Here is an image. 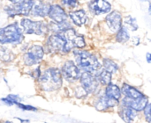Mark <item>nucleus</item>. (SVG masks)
I'll return each instance as SVG.
<instances>
[{"mask_svg": "<svg viewBox=\"0 0 151 123\" xmlns=\"http://www.w3.org/2000/svg\"><path fill=\"white\" fill-rule=\"evenodd\" d=\"M60 72L62 78H65L70 83L79 80L81 75V70L73 61H66L62 66Z\"/></svg>", "mask_w": 151, "mask_h": 123, "instance_id": "9", "label": "nucleus"}, {"mask_svg": "<svg viewBox=\"0 0 151 123\" xmlns=\"http://www.w3.org/2000/svg\"><path fill=\"white\" fill-rule=\"evenodd\" d=\"M23 41L24 34L17 23L0 28V44H20Z\"/></svg>", "mask_w": 151, "mask_h": 123, "instance_id": "3", "label": "nucleus"}, {"mask_svg": "<svg viewBox=\"0 0 151 123\" xmlns=\"http://www.w3.org/2000/svg\"><path fill=\"white\" fill-rule=\"evenodd\" d=\"M119 104V101L117 100H110L108 98H106L104 95L100 96L97 100L95 103V107L98 110V111H105L111 107H114Z\"/></svg>", "mask_w": 151, "mask_h": 123, "instance_id": "17", "label": "nucleus"}, {"mask_svg": "<svg viewBox=\"0 0 151 123\" xmlns=\"http://www.w3.org/2000/svg\"><path fill=\"white\" fill-rule=\"evenodd\" d=\"M14 54L5 47H0V60L4 63L12 62L14 59Z\"/></svg>", "mask_w": 151, "mask_h": 123, "instance_id": "24", "label": "nucleus"}, {"mask_svg": "<svg viewBox=\"0 0 151 123\" xmlns=\"http://www.w3.org/2000/svg\"><path fill=\"white\" fill-rule=\"evenodd\" d=\"M15 105L19 108H20L22 110H25V111H34V112L37 111V108L36 107H35L33 106H30V105H25V104H22L20 102H16Z\"/></svg>", "mask_w": 151, "mask_h": 123, "instance_id": "27", "label": "nucleus"}, {"mask_svg": "<svg viewBox=\"0 0 151 123\" xmlns=\"http://www.w3.org/2000/svg\"><path fill=\"white\" fill-rule=\"evenodd\" d=\"M44 51L42 46L33 44L23 55V62L27 66L38 64L43 58Z\"/></svg>", "mask_w": 151, "mask_h": 123, "instance_id": "7", "label": "nucleus"}, {"mask_svg": "<svg viewBox=\"0 0 151 123\" xmlns=\"http://www.w3.org/2000/svg\"><path fill=\"white\" fill-rule=\"evenodd\" d=\"M35 3L34 1H11V4L4 8L5 13L10 17L15 16H28Z\"/></svg>", "mask_w": 151, "mask_h": 123, "instance_id": "5", "label": "nucleus"}, {"mask_svg": "<svg viewBox=\"0 0 151 123\" xmlns=\"http://www.w3.org/2000/svg\"><path fill=\"white\" fill-rule=\"evenodd\" d=\"M65 42L58 34H51L48 37L44 47V53H64Z\"/></svg>", "mask_w": 151, "mask_h": 123, "instance_id": "8", "label": "nucleus"}, {"mask_svg": "<svg viewBox=\"0 0 151 123\" xmlns=\"http://www.w3.org/2000/svg\"><path fill=\"white\" fill-rule=\"evenodd\" d=\"M150 53H147V55H146V58H147V62H148V63H151V60H150Z\"/></svg>", "mask_w": 151, "mask_h": 123, "instance_id": "32", "label": "nucleus"}, {"mask_svg": "<svg viewBox=\"0 0 151 123\" xmlns=\"http://www.w3.org/2000/svg\"><path fill=\"white\" fill-rule=\"evenodd\" d=\"M21 31L25 34L46 35L49 33L48 25L43 21H34L29 18H22L20 21Z\"/></svg>", "mask_w": 151, "mask_h": 123, "instance_id": "6", "label": "nucleus"}, {"mask_svg": "<svg viewBox=\"0 0 151 123\" xmlns=\"http://www.w3.org/2000/svg\"><path fill=\"white\" fill-rule=\"evenodd\" d=\"M124 23V26L127 30H131V31H136L138 29V24H137V20L135 18L132 17L131 15L127 16L124 18V22H122V24Z\"/></svg>", "mask_w": 151, "mask_h": 123, "instance_id": "23", "label": "nucleus"}, {"mask_svg": "<svg viewBox=\"0 0 151 123\" xmlns=\"http://www.w3.org/2000/svg\"><path fill=\"white\" fill-rule=\"evenodd\" d=\"M57 34H58L65 42L64 54L70 52L73 48L81 49L86 46V42H85L83 35L78 33L75 31V29H73V27L68 28L65 31H62Z\"/></svg>", "mask_w": 151, "mask_h": 123, "instance_id": "4", "label": "nucleus"}, {"mask_svg": "<svg viewBox=\"0 0 151 123\" xmlns=\"http://www.w3.org/2000/svg\"><path fill=\"white\" fill-rule=\"evenodd\" d=\"M148 103H149V99L146 96L141 99H137V100H132V99L125 97L121 101V105L129 107L136 112L143 111V109L145 108Z\"/></svg>", "mask_w": 151, "mask_h": 123, "instance_id": "14", "label": "nucleus"}, {"mask_svg": "<svg viewBox=\"0 0 151 123\" xmlns=\"http://www.w3.org/2000/svg\"><path fill=\"white\" fill-rule=\"evenodd\" d=\"M102 65L104 68V70H106V71H108L111 75L113 73H116L119 70V65L114 61H112L110 58H104L103 59V64Z\"/></svg>", "mask_w": 151, "mask_h": 123, "instance_id": "21", "label": "nucleus"}, {"mask_svg": "<svg viewBox=\"0 0 151 123\" xmlns=\"http://www.w3.org/2000/svg\"><path fill=\"white\" fill-rule=\"evenodd\" d=\"M73 55L77 63L76 65L80 70H83V72H87L96 77L103 70L102 64L98 59L90 52L86 50L74 49Z\"/></svg>", "mask_w": 151, "mask_h": 123, "instance_id": "1", "label": "nucleus"}, {"mask_svg": "<svg viewBox=\"0 0 151 123\" xmlns=\"http://www.w3.org/2000/svg\"><path fill=\"white\" fill-rule=\"evenodd\" d=\"M96 79H97L99 85L107 86L108 85H110L111 83V74L104 70H102L100 71V73L96 76Z\"/></svg>", "mask_w": 151, "mask_h": 123, "instance_id": "22", "label": "nucleus"}, {"mask_svg": "<svg viewBox=\"0 0 151 123\" xmlns=\"http://www.w3.org/2000/svg\"><path fill=\"white\" fill-rule=\"evenodd\" d=\"M120 91H121V94L125 95L126 98H129L132 100H137L145 97V95L141 91H139L138 89L128 84H123Z\"/></svg>", "mask_w": 151, "mask_h": 123, "instance_id": "16", "label": "nucleus"}, {"mask_svg": "<svg viewBox=\"0 0 151 123\" xmlns=\"http://www.w3.org/2000/svg\"><path fill=\"white\" fill-rule=\"evenodd\" d=\"M105 23L112 32H118L122 26V16L118 11H112L105 18Z\"/></svg>", "mask_w": 151, "mask_h": 123, "instance_id": "13", "label": "nucleus"}, {"mask_svg": "<svg viewBox=\"0 0 151 123\" xmlns=\"http://www.w3.org/2000/svg\"><path fill=\"white\" fill-rule=\"evenodd\" d=\"M44 123H47V122H44Z\"/></svg>", "mask_w": 151, "mask_h": 123, "instance_id": "34", "label": "nucleus"}, {"mask_svg": "<svg viewBox=\"0 0 151 123\" xmlns=\"http://www.w3.org/2000/svg\"><path fill=\"white\" fill-rule=\"evenodd\" d=\"M74 94H75V96H76V98H78V99H84V98H86L88 94V92L84 90V88L83 87H81V86H77L76 88H75V90H74Z\"/></svg>", "mask_w": 151, "mask_h": 123, "instance_id": "26", "label": "nucleus"}, {"mask_svg": "<svg viewBox=\"0 0 151 123\" xmlns=\"http://www.w3.org/2000/svg\"><path fill=\"white\" fill-rule=\"evenodd\" d=\"M50 5H51V4H50L48 2L40 1L38 4H34L30 13L35 17L44 18V17L48 16L50 9Z\"/></svg>", "mask_w": 151, "mask_h": 123, "instance_id": "15", "label": "nucleus"}, {"mask_svg": "<svg viewBox=\"0 0 151 123\" xmlns=\"http://www.w3.org/2000/svg\"><path fill=\"white\" fill-rule=\"evenodd\" d=\"M3 123H13L12 122H10V121H5V122H4Z\"/></svg>", "mask_w": 151, "mask_h": 123, "instance_id": "33", "label": "nucleus"}, {"mask_svg": "<svg viewBox=\"0 0 151 123\" xmlns=\"http://www.w3.org/2000/svg\"><path fill=\"white\" fill-rule=\"evenodd\" d=\"M69 17L72 19L73 23L74 25H76L77 26H82L84 24H86V22L88 20L87 13L83 9L71 11L69 13Z\"/></svg>", "mask_w": 151, "mask_h": 123, "instance_id": "18", "label": "nucleus"}, {"mask_svg": "<svg viewBox=\"0 0 151 123\" xmlns=\"http://www.w3.org/2000/svg\"><path fill=\"white\" fill-rule=\"evenodd\" d=\"M143 112H144V116H145L146 121L149 123H150V102L146 105L145 108L143 109Z\"/></svg>", "mask_w": 151, "mask_h": 123, "instance_id": "28", "label": "nucleus"}, {"mask_svg": "<svg viewBox=\"0 0 151 123\" xmlns=\"http://www.w3.org/2000/svg\"><path fill=\"white\" fill-rule=\"evenodd\" d=\"M104 96L110 100H117L119 101L121 98V91L120 88L114 84H110L106 86L105 88V92H104Z\"/></svg>", "mask_w": 151, "mask_h": 123, "instance_id": "20", "label": "nucleus"}, {"mask_svg": "<svg viewBox=\"0 0 151 123\" xmlns=\"http://www.w3.org/2000/svg\"><path fill=\"white\" fill-rule=\"evenodd\" d=\"M48 16L56 24L64 23V22L67 21V18H68V15H67L65 10L62 6H60L59 4H57L50 5V9Z\"/></svg>", "mask_w": 151, "mask_h": 123, "instance_id": "12", "label": "nucleus"}, {"mask_svg": "<svg viewBox=\"0 0 151 123\" xmlns=\"http://www.w3.org/2000/svg\"><path fill=\"white\" fill-rule=\"evenodd\" d=\"M80 81L81 84V87L88 93H96L99 90V83L96 79V77L87 73L82 72L80 77Z\"/></svg>", "mask_w": 151, "mask_h": 123, "instance_id": "10", "label": "nucleus"}, {"mask_svg": "<svg viewBox=\"0 0 151 123\" xmlns=\"http://www.w3.org/2000/svg\"><path fill=\"white\" fill-rule=\"evenodd\" d=\"M88 7L89 11L96 16H98L104 13H109L111 10V4L109 2L100 1V0L90 1L88 4Z\"/></svg>", "mask_w": 151, "mask_h": 123, "instance_id": "11", "label": "nucleus"}, {"mask_svg": "<svg viewBox=\"0 0 151 123\" xmlns=\"http://www.w3.org/2000/svg\"><path fill=\"white\" fill-rule=\"evenodd\" d=\"M129 39H130V36H129L128 31L122 26L121 28L116 33V41L119 43H126L127 41H128Z\"/></svg>", "mask_w": 151, "mask_h": 123, "instance_id": "25", "label": "nucleus"}, {"mask_svg": "<svg viewBox=\"0 0 151 123\" xmlns=\"http://www.w3.org/2000/svg\"><path fill=\"white\" fill-rule=\"evenodd\" d=\"M1 100H2V102H4V104H6L7 106H13L14 104L12 103V101H11L8 98H3V99H1Z\"/></svg>", "mask_w": 151, "mask_h": 123, "instance_id": "31", "label": "nucleus"}, {"mask_svg": "<svg viewBox=\"0 0 151 123\" xmlns=\"http://www.w3.org/2000/svg\"><path fill=\"white\" fill-rule=\"evenodd\" d=\"M39 84L41 88L45 92H53L58 90L62 85L61 72L58 68H49L44 70L40 77Z\"/></svg>", "mask_w": 151, "mask_h": 123, "instance_id": "2", "label": "nucleus"}, {"mask_svg": "<svg viewBox=\"0 0 151 123\" xmlns=\"http://www.w3.org/2000/svg\"><path fill=\"white\" fill-rule=\"evenodd\" d=\"M62 3L65 5H66V6H68L70 8H74V7L79 5V2L76 1V0H63Z\"/></svg>", "mask_w": 151, "mask_h": 123, "instance_id": "29", "label": "nucleus"}, {"mask_svg": "<svg viewBox=\"0 0 151 123\" xmlns=\"http://www.w3.org/2000/svg\"><path fill=\"white\" fill-rule=\"evenodd\" d=\"M42 72H41V70H40V67H37L36 69H35L32 72H31V76L35 78V79H39L40 76H41Z\"/></svg>", "mask_w": 151, "mask_h": 123, "instance_id": "30", "label": "nucleus"}, {"mask_svg": "<svg viewBox=\"0 0 151 123\" xmlns=\"http://www.w3.org/2000/svg\"><path fill=\"white\" fill-rule=\"evenodd\" d=\"M119 114V116L121 117V119L126 123H131L133 121H134V119L137 116L136 111H134L131 107L124 106V105H120Z\"/></svg>", "mask_w": 151, "mask_h": 123, "instance_id": "19", "label": "nucleus"}]
</instances>
